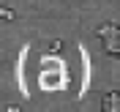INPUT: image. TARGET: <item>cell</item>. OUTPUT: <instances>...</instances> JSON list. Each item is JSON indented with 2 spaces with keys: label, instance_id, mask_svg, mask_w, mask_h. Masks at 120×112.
Returning <instances> with one entry per match:
<instances>
[{
  "label": "cell",
  "instance_id": "obj_1",
  "mask_svg": "<svg viewBox=\"0 0 120 112\" xmlns=\"http://www.w3.org/2000/svg\"><path fill=\"white\" fill-rule=\"evenodd\" d=\"M117 90H115V93H109V96H104V112H115L117 109Z\"/></svg>",
  "mask_w": 120,
  "mask_h": 112
},
{
  "label": "cell",
  "instance_id": "obj_2",
  "mask_svg": "<svg viewBox=\"0 0 120 112\" xmlns=\"http://www.w3.org/2000/svg\"><path fill=\"white\" fill-rule=\"evenodd\" d=\"M98 36H117V22H112V25H104V27L98 30Z\"/></svg>",
  "mask_w": 120,
  "mask_h": 112
},
{
  "label": "cell",
  "instance_id": "obj_3",
  "mask_svg": "<svg viewBox=\"0 0 120 112\" xmlns=\"http://www.w3.org/2000/svg\"><path fill=\"white\" fill-rule=\"evenodd\" d=\"M117 49H120V46H117V41L106 38V52H109V55H117Z\"/></svg>",
  "mask_w": 120,
  "mask_h": 112
},
{
  "label": "cell",
  "instance_id": "obj_4",
  "mask_svg": "<svg viewBox=\"0 0 120 112\" xmlns=\"http://www.w3.org/2000/svg\"><path fill=\"white\" fill-rule=\"evenodd\" d=\"M0 16H3V19H14V11H8V8H0Z\"/></svg>",
  "mask_w": 120,
  "mask_h": 112
}]
</instances>
